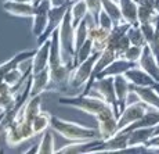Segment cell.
<instances>
[{
    "label": "cell",
    "instance_id": "1",
    "mask_svg": "<svg viewBox=\"0 0 159 154\" xmlns=\"http://www.w3.org/2000/svg\"><path fill=\"white\" fill-rule=\"evenodd\" d=\"M50 129L56 133L61 135L64 139L69 142H79V140H91L100 137L98 129L89 128L82 124L73 121H68V119L60 118V117L51 115V125Z\"/></svg>",
    "mask_w": 159,
    "mask_h": 154
},
{
    "label": "cell",
    "instance_id": "2",
    "mask_svg": "<svg viewBox=\"0 0 159 154\" xmlns=\"http://www.w3.org/2000/svg\"><path fill=\"white\" fill-rule=\"evenodd\" d=\"M58 104L65 107H72V108H76L84 114H89V115H93L96 118L109 103H107L100 96H91L90 93H83L76 94V96H61L58 99Z\"/></svg>",
    "mask_w": 159,
    "mask_h": 154
},
{
    "label": "cell",
    "instance_id": "3",
    "mask_svg": "<svg viewBox=\"0 0 159 154\" xmlns=\"http://www.w3.org/2000/svg\"><path fill=\"white\" fill-rule=\"evenodd\" d=\"M4 135H6V143H7L10 147L20 146V144L24 143V142L35 137L32 122L24 118L22 110H21L20 114L15 117L13 124L6 129Z\"/></svg>",
    "mask_w": 159,
    "mask_h": 154
},
{
    "label": "cell",
    "instance_id": "4",
    "mask_svg": "<svg viewBox=\"0 0 159 154\" xmlns=\"http://www.w3.org/2000/svg\"><path fill=\"white\" fill-rule=\"evenodd\" d=\"M73 67V58L69 57L62 64L50 68V85L47 92H65L69 88V76Z\"/></svg>",
    "mask_w": 159,
    "mask_h": 154
},
{
    "label": "cell",
    "instance_id": "5",
    "mask_svg": "<svg viewBox=\"0 0 159 154\" xmlns=\"http://www.w3.org/2000/svg\"><path fill=\"white\" fill-rule=\"evenodd\" d=\"M90 90L96 92L107 103L112 104L118 110V103H116L115 88H114V76H97V78H94L90 84L84 86V93H90Z\"/></svg>",
    "mask_w": 159,
    "mask_h": 154
},
{
    "label": "cell",
    "instance_id": "6",
    "mask_svg": "<svg viewBox=\"0 0 159 154\" xmlns=\"http://www.w3.org/2000/svg\"><path fill=\"white\" fill-rule=\"evenodd\" d=\"M97 56L98 54L94 53L93 56H90L87 60L82 61V63L76 64L73 67L71 76H69V88L72 89H79L86 86L91 79V75H93V68H94V63L97 60Z\"/></svg>",
    "mask_w": 159,
    "mask_h": 154
},
{
    "label": "cell",
    "instance_id": "7",
    "mask_svg": "<svg viewBox=\"0 0 159 154\" xmlns=\"http://www.w3.org/2000/svg\"><path fill=\"white\" fill-rule=\"evenodd\" d=\"M129 131H119L118 133H115L114 136L108 137V139L102 140L100 146H96L94 149L89 150L90 153H119V152H126L130 150L129 146Z\"/></svg>",
    "mask_w": 159,
    "mask_h": 154
},
{
    "label": "cell",
    "instance_id": "8",
    "mask_svg": "<svg viewBox=\"0 0 159 154\" xmlns=\"http://www.w3.org/2000/svg\"><path fill=\"white\" fill-rule=\"evenodd\" d=\"M149 110L148 106H145L144 103L136 99V101L127 103V106L119 113L118 115V125H119V131L126 129L127 126H130L133 122L139 121L143 115Z\"/></svg>",
    "mask_w": 159,
    "mask_h": 154
},
{
    "label": "cell",
    "instance_id": "9",
    "mask_svg": "<svg viewBox=\"0 0 159 154\" xmlns=\"http://www.w3.org/2000/svg\"><path fill=\"white\" fill-rule=\"evenodd\" d=\"M51 8L50 0H40L36 4L35 14L32 17V33L36 39H39L44 33L48 24V11Z\"/></svg>",
    "mask_w": 159,
    "mask_h": 154
},
{
    "label": "cell",
    "instance_id": "10",
    "mask_svg": "<svg viewBox=\"0 0 159 154\" xmlns=\"http://www.w3.org/2000/svg\"><path fill=\"white\" fill-rule=\"evenodd\" d=\"M73 2V0H72ZM72 2L66 3L64 6H60V7H51L50 11H48V24H47V28H46L44 33L38 39L39 43L44 42L46 39H50V36L54 33V31H57L62 24V20L65 17V14L68 13L69 7H71Z\"/></svg>",
    "mask_w": 159,
    "mask_h": 154
},
{
    "label": "cell",
    "instance_id": "11",
    "mask_svg": "<svg viewBox=\"0 0 159 154\" xmlns=\"http://www.w3.org/2000/svg\"><path fill=\"white\" fill-rule=\"evenodd\" d=\"M60 32V41H61V46H62V50L65 53H68L69 57H75V49H73V33H75V25L72 22V17L71 13L65 14L62 20V24L58 28Z\"/></svg>",
    "mask_w": 159,
    "mask_h": 154
},
{
    "label": "cell",
    "instance_id": "12",
    "mask_svg": "<svg viewBox=\"0 0 159 154\" xmlns=\"http://www.w3.org/2000/svg\"><path fill=\"white\" fill-rule=\"evenodd\" d=\"M131 94L136 96L141 103L148 106L149 108L159 110V93L157 86H133L131 85Z\"/></svg>",
    "mask_w": 159,
    "mask_h": 154
},
{
    "label": "cell",
    "instance_id": "13",
    "mask_svg": "<svg viewBox=\"0 0 159 154\" xmlns=\"http://www.w3.org/2000/svg\"><path fill=\"white\" fill-rule=\"evenodd\" d=\"M114 88L118 110L120 113L129 103V97L131 96V84L127 81V78L125 75H116L114 76Z\"/></svg>",
    "mask_w": 159,
    "mask_h": 154
},
{
    "label": "cell",
    "instance_id": "14",
    "mask_svg": "<svg viewBox=\"0 0 159 154\" xmlns=\"http://www.w3.org/2000/svg\"><path fill=\"white\" fill-rule=\"evenodd\" d=\"M48 60H50V39H46L44 42L40 43L30 60V68L32 74L40 72L46 68H48Z\"/></svg>",
    "mask_w": 159,
    "mask_h": 154
},
{
    "label": "cell",
    "instance_id": "15",
    "mask_svg": "<svg viewBox=\"0 0 159 154\" xmlns=\"http://www.w3.org/2000/svg\"><path fill=\"white\" fill-rule=\"evenodd\" d=\"M137 65L140 68H143L145 72H148L152 78L157 81V84L159 85V63L155 57V54L152 53L151 47L148 45H145L143 47V53H141V57H140L139 63Z\"/></svg>",
    "mask_w": 159,
    "mask_h": 154
},
{
    "label": "cell",
    "instance_id": "16",
    "mask_svg": "<svg viewBox=\"0 0 159 154\" xmlns=\"http://www.w3.org/2000/svg\"><path fill=\"white\" fill-rule=\"evenodd\" d=\"M3 10L10 15H14V17L32 18L33 14H35L36 6L33 4V3L10 2V0H6V2H3Z\"/></svg>",
    "mask_w": 159,
    "mask_h": 154
},
{
    "label": "cell",
    "instance_id": "17",
    "mask_svg": "<svg viewBox=\"0 0 159 154\" xmlns=\"http://www.w3.org/2000/svg\"><path fill=\"white\" fill-rule=\"evenodd\" d=\"M125 76H126L127 81L133 86H157L158 85L157 81L148 72H145L143 68H140L139 65H134L130 70H127L125 72Z\"/></svg>",
    "mask_w": 159,
    "mask_h": 154
},
{
    "label": "cell",
    "instance_id": "18",
    "mask_svg": "<svg viewBox=\"0 0 159 154\" xmlns=\"http://www.w3.org/2000/svg\"><path fill=\"white\" fill-rule=\"evenodd\" d=\"M50 85V67L30 75V97L43 94Z\"/></svg>",
    "mask_w": 159,
    "mask_h": 154
},
{
    "label": "cell",
    "instance_id": "19",
    "mask_svg": "<svg viewBox=\"0 0 159 154\" xmlns=\"http://www.w3.org/2000/svg\"><path fill=\"white\" fill-rule=\"evenodd\" d=\"M36 49L35 50H24V51H20V53H17L15 56H13L10 58V60L4 61V63L0 64V81H3V78L6 76V74L10 72L11 70L17 68V67H20L21 64L26 63V61L32 60L33 54H35Z\"/></svg>",
    "mask_w": 159,
    "mask_h": 154
},
{
    "label": "cell",
    "instance_id": "20",
    "mask_svg": "<svg viewBox=\"0 0 159 154\" xmlns=\"http://www.w3.org/2000/svg\"><path fill=\"white\" fill-rule=\"evenodd\" d=\"M129 133L130 149H144V144L154 136V128H134Z\"/></svg>",
    "mask_w": 159,
    "mask_h": 154
},
{
    "label": "cell",
    "instance_id": "21",
    "mask_svg": "<svg viewBox=\"0 0 159 154\" xmlns=\"http://www.w3.org/2000/svg\"><path fill=\"white\" fill-rule=\"evenodd\" d=\"M137 65V64L131 63V61H127L126 58L123 57H118L116 60H114L105 70H102L101 72L97 76H116V75H125L127 70H130L131 67ZM96 76V78H97Z\"/></svg>",
    "mask_w": 159,
    "mask_h": 154
},
{
    "label": "cell",
    "instance_id": "22",
    "mask_svg": "<svg viewBox=\"0 0 159 154\" xmlns=\"http://www.w3.org/2000/svg\"><path fill=\"white\" fill-rule=\"evenodd\" d=\"M62 46H61V41H60V32L54 31V33L50 36V60H48V65L50 68L57 67L60 64H62L64 57H62Z\"/></svg>",
    "mask_w": 159,
    "mask_h": 154
},
{
    "label": "cell",
    "instance_id": "23",
    "mask_svg": "<svg viewBox=\"0 0 159 154\" xmlns=\"http://www.w3.org/2000/svg\"><path fill=\"white\" fill-rule=\"evenodd\" d=\"M119 56L116 54V51H114L112 49H109V47H105L104 50L101 51V53H98V56H97V60H96V63H94V68H93V75H91V79H90V82L93 81L94 78H96L97 75H98L100 72H101L102 70H105L107 67L109 65V64L112 63L114 60H116ZM89 82V84H90Z\"/></svg>",
    "mask_w": 159,
    "mask_h": 154
},
{
    "label": "cell",
    "instance_id": "24",
    "mask_svg": "<svg viewBox=\"0 0 159 154\" xmlns=\"http://www.w3.org/2000/svg\"><path fill=\"white\" fill-rule=\"evenodd\" d=\"M120 6L122 17L123 21L129 22L130 25H137L139 18H137V11H139V4L136 0H118Z\"/></svg>",
    "mask_w": 159,
    "mask_h": 154
},
{
    "label": "cell",
    "instance_id": "25",
    "mask_svg": "<svg viewBox=\"0 0 159 154\" xmlns=\"http://www.w3.org/2000/svg\"><path fill=\"white\" fill-rule=\"evenodd\" d=\"M159 124V110L149 108L139 121L133 122L130 126H127L125 131H131L134 128H155ZM123 131V129H122Z\"/></svg>",
    "mask_w": 159,
    "mask_h": 154
},
{
    "label": "cell",
    "instance_id": "26",
    "mask_svg": "<svg viewBox=\"0 0 159 154\" xmlns=\"http://www.w3.org/2000/svg\"><path fill=\"white\" fill-rule=\"evenodd\" d=\"M40 111H42V94H38V96L29 97L28 103L22 108V115L25 119L32 122Z\"/></svg>",
    "mask_w": 159,
    "mask_h": 154
},
{
    "label": "cell",
    "instance_id": "27",
    "mask_svg": "<svg viewBox=\"0 0 159 154\" xmlns=\"http://www.w3.org/2000/svg\"><path fill=\"white\" fill-rule=\"evenodd\" d=\"M69 13H71L73 25L76 26L80 21H83L89 15V8L86 2L84 0H73L71 7H69Z\"/></svg>",
    "mask_w": 159,
    "mask_h": 154
},
{
    "label": "cell",
    "instance_id": "28",
    "mask_svg": "<svg viewBox=\"0 0 159 154\" xmlns=\"http://www.w3.org/2000/svg\"><path fill=\"white\" fill-rule=\"evenodd\" d=\"M89 26H90V24L87 21V17L75 26V33H73V49H75V53L89 39Z\"/></svg>",
    "mask_w": 159,
    "mask_h": 154
},
{
    "label": "cell",
    "instance_id": "29",
    "mask_svg": "<svg viewBox=\"0 0 159 154\" xmlns=\"http://www.w3.org/2000/svg\"><path fill=\"white\" fill-rule=\"evenodd\" d=\"M101 4H102V10L112 18L115 25L120 22H126V21H123V17H122L120 6H119L118 0H101Z\"/></svg>",
    "mask_w": 159,
    "mask_h": 154
},
{
    "label": "cell",
    "instance_id": "30",
    "mask_svg": "<svg viewBox=\"0 0 159 154\" xmlns=\"http://www.w3.org/2000/svg\"><path fill=\"white\" fill-rule=\"evenodd\" d=\"M50 125H51V114L48 111H43V110H42V111L35 117V119L32 121L35 136L42 135L44 131L50 129Z\"/></svg>",
    "mask_w": 159,
    "mask_h": 154
},
{
    "label": "cell",
    "instance_id": "31",
    "mask_svg": "<svg viewBox=\"0 0 159 154\" xmlns=\"http://www.w3.org/2000/svg\"><path fill=\"white\" fill-rule=\"evenodd\" d=\"M56 143H54V135L51 131H44L42 133V139L38 144V154H51L56 153Z\"/></svg>",
    "mask_w": 159,
    "mask_h": 154
},
{
    "label": "cell",
    "instance_id": "32",
    "mask_svg": "<svg viewBox=\"0 0 159 154\" xmlns=\"http://www.w3.org/2000/svg\"><path fill=\"white\" fill-rule=\"evenodd\" d=\"M93 54H94L93 43H91L90 39H87V41L84 42L83 45L78 49V50H76L75 57H73V63H75V65H76V64H79V63H82V61L87 60V58L90 56H93Z\"/></svg>",
    "mask_w": 159,
    "mask_h": 154
},
{
    "label": "cell",
    "instance_id": "33",
    "mask_svg": "<svg viewBox=\"0 0 159 154\" xmlns=\"http://www.w3.org/2000/svg\"><path fill=\"white\" fill-rule=\"evenodd\" d=\"M137 18H139V24L144 22H155L159 18V14L154 8H148L144 6L139 4V11H137Z\"/></svg>",
    "mask_w": 159,
    "mask_h": 154
},
{
    "label": "cell",
    "instance_id": "34",
    "mask_svg": "<svg viewBox=\"0 0 159 154\" xmlns=\"http://www.w3.org/2000/svg\"><path fill=\"white\" fill-rule=\"evenodd\" d=\"M127 38L131 45H136V46H145L147 41L144 38V33H143L140 25H130V28L127 29Z\"/></svg>",
    "mask_w": 159,
    "mask_h": 154
},
{
    "label": "cell",
    "instance_id": "35",
    "mask_svg": "<svg viewBox=\"0 0 159 154\" xmlns=\"http://www.w3.org/2000/svg\"><path fill=\"white\" fill-rule=\"evenodd\" d=\"M143 47L144 46H136V45H130L129 47L125 50V53L122 54V57L126 58L127 61H131V63L137 64L141 57V53H143Z\"/></svg>",
    "mask_w": 159,
    "mask_h": 154
},
{
    "label": "cell",
    "instance_id": "36",
    "mask_svg": "<svg viewBox=\"0 0 159 154\" xmlns=\"http://www.w3.org/2000/svg\"><path fill=\"white\" fill-rule=\"evenodd\" d=\"M15 100H17V93H4L0 94V111H6L10 107H13L15 104Z\"/></svg>",
    "mask_w": 159,
    "mask_h": 154
},
{
    "label": "cell",
    "instance_id": "37",
    "mask_svg": "<svg viewBox=\"0 0 159 154\" xmlns=\"http://www.w3.org/2000/svg\"><path fill=\"white\" fill-rule=\"evenodd\" d=\"M140 28H141L143 33H144V38L147 41V45L152 42L155 36V29H157V21L155 22H144V24H139Z\"/></svg>",
    "mask_w": 159,
    "mask_h": 154
},
{
    "label": "cell",
    "instance_id": "38",
    "mask_svg": "<svg viewBox=\"0 0 159 154\" xmlns=\"http://www.w3.org/2000/svg\"><path fill=\"white\" fill-rule=\"evenodd\" d=\"M96 24H97L98 26H101V28L107 29V31H112V28H114V25H115L114 21H112V18L109 17V15L107 14L104 10L100 11L98 17H97Z\"/></svg>",
    "mask_w": 159,
    "mask_h": 154
},
{
    "label": "cell",
    "instance_id": "39",
    "mask_svg": "<svg viewBox=\"0 0 159 154\" xmlns=\"http://www.w3.org/2000/svg\"><path fill=\"white\" fill-rule=\"evenodd\" d=\"M87 4L89 8V14L97 21V17H98L100 11L102 10V4H101V0H84Z\"/></svg>",
    "mask_w": 159,
    "mask_h": 154
},
{
    "label": "cell",
    "instance_id": "40",
    "mask_svg": "<svg viewBox=\"0 0 159 154\" xmlns=\"http://www.w3.org/2000/svg\"><path fill=\"white\" fill-rule=\"evenodd\" d=\"M149 47H151L152 53L155 54V57H157L158 63H159V18L157 20V29H155V36L154 39H152V42L149 43Z\"/></svg>",
    "mask_w": 159,
    "mask_h": 154
},
{
    "label": "cell",
    "instance_id": "41",
    "mask_svg": "<svg viewBox=\"0 0 159 154\" xmlns=\"http://www.w3.org/2000/svg\"><path fill=\"white\" fill-rule=\"evenodd\" d=\"M144 152L159 153V135H155L144 144Z\"/></svg>",
    "mask_w": 159,
    "mask_h": 154
},
{
    "label": "cell",
    "instance_id": "42",
    "mask_svg": "<svg viewBox=\"0 0 159 154\" xmlns=\"http://www.w3.org/2000/svg\"><path fill=\"white\" fill-rule=\"evenodd\" d=\"M69 2H72V0H50V4L51 7H60V6H64Z\"/></svg>",
    "mask_w": 159,
    "mask_h": 154
},
{
    "label": "cell",
    "instance_id": "43",
    "mask_svg": "<svg viewBox=\"0 0 159 154\" xmlns=\"http://www.w3.org/2000/svg\"><path fill=\"white\" fill-rule=\"evenodd\" d=\"M6 2V0H4ZM10 2H22V3H33L35 0H10Z\"/></svg>",
    "mask_w": 159,
    "mask_h": 154
},
{
    "label": "cell",
    "instance_id": "44",
    "mask_svg": "<svg viewBox=\"0 0 159 154\" xmlns=\"http://www.w3.org/2000/svg\"><path fill=\"white\" fill-rule=\"evenodd\" d=\"M155 135H159V124L154 128V136H155Z\"/></svg>",
    "mask_w": 159,
    "mask_h": 154
},
{
    "label": "cell",
    "instance_id": "45",
    "mask_svg": "<svg viewBox=\"0 0 159 154\" xmlns=\"http://www.w3.org/2000/svg\"><path fill=\"white\" fill-rule=\"evenodd\" d=\"M155 7H157V11L159 14V0H155Z\"/></svg>",
    "mask_w": 159,
    "mask_h": 154
},
{
    "label": "cell",
    "instance_id": "46",
    "mask_svg": "<svg viewBox=\"0 0 159 154\" xmlns=\"http://www.w3.org/2000/svg\"><path fill=\"white\" fill-rule=\"evenodd\" d=\"M3 115H4V111H2V113H0V122H2V118H3Z\"/></svg>",
    "mask_w": 159,
    "mask_h": 154
},
{
    "label": "cell",
    "instance_id": "47",
    "mask_svg": "<svg viewBox=\"0 0 159 154\" xmlns=\"http://www.w3.org/2000/svg\"><path fill=\"white\" fill-rule=\"evenodd\" d=\"M157 90H158V93H159V85H157Z\"/></svg>",
    "mask_w": 159,
    "mask_h": 154
}]
</instances>
